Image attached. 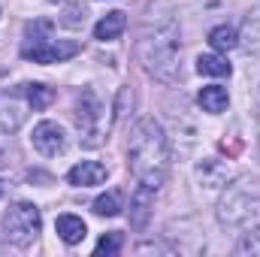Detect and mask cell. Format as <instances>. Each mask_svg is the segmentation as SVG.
I'll use <instances>...</instances> for the list:
<instances>
[{"label":"cell","instance_id":"1","mask_svg":"<svg viewBox=\"0 0 260 257\" xmlns=\"http://www.w3.org/2000/svg\"><path fill=\"white\" fill-rule=\"evenodd\" d=\"M127 167L139 185L160 188L170 176V139L154 118L136 121L127 142Z\"/></svg>","mask_w":260,"mask_h":257},{"label":"cell","instance_id":"2","mask_svg":"<svg viewBox=\"0 0 260 257\" xmlns=\"http://www.w3.org/2000/svg\"><path fill=\"white\" fill-rule=\"evenodd\" d=\"M136 52L151 79L164 85H176L182 79V34L173 18L148 21L139 37Z\"/></svg>","mask_w":260,"mask_h":257},{"label":"cell","instance_id":"3","mask_svg":"<svg viewBox=\"0 0 260 257\" xmlns=\"http://www.w3.org/2000/svg\"><path fill=\"white\" fill-rule=\"evenodd\" d=\"M218 221L236 233H248V230L260 227V191L251 188L248 182L227 188V194L221 197Z\"/></svg>","mask_w":260,"mask_h":257},{"label":"cell","instance_id":"4","mask_svg":"<svg viewBox=\"0 0 260 257\" xmlns=\"http://www.w3.org/2000/svg\"><path fill=\"white\" fill-rule=\"evenodd\" d=\"M76 127L82 133V136H79L82 145H88V148L100 145L103 136H106V109H103L100 97H97L91 88H85V91L76 97Z\"/></svg>","mask_w":260,"mask_h":257},{"label":"cell","instance_id":"5","mask_svg":"<svg viewBox=\"0 0 260 257\" xmlns=\"http://www.w3.org/2000/svg\"><path fill=\"white\" fill-rule=\"evenodd\" d=\"M40 227H43V215H40V209L34 203H15L3 215V233L18 248L34 245L37 236H40Z\"/></svg>","mask_w":260,"mask_h":257},{"label":"cell","instance_id":"6","mask_svg":"<svg viewBox=\"0 0 260 257\" xmlns=\"http://www.w3.org/2000/svg\"><path fill=\"white\" fill-rule=\"evenodd\" d=\"M79 55V43L73 40H46V43H24L21 46V58L34 61V64H61L67 58Z\"/></svg>","mask_w":260,"mask_h":257},{"label":"cell","instance_id":"7","mask_svg":"<svg viewBox=\"0 0 260 257\" xmlns=\"http://www.w3.org/2000/svg\"><path fill=\"white\" fill-rule=\"evenodd\" d=\"M30 142H34V148H37L43 157H58V154H64V148H67V133H64V127L55 124V121H40V124L34 127Z\"/></svg>","mask_w":260,"mask_h":257},{"label":"cell","instance_id":"8","mask_svg":"<svg viewBox=\"0 0 260 257\" xmlns=\"http://www.w3.org/2000/svg\"><path fill=\"white\" fill-rule=\"evenodd\" d=\"M230 179V170L218 160V157H206L203 164H197V185L203 194H218Z\"/></svg>","mask_w":260,"mask_h":257},{"label":"cell","instance_id":"9","mask_svg":"<svg viewBox=\"0 0 260 257\" xmlns=\"http://www.w3.org/2000/svg\"><path fill=\"white\" fill-rule=\"evenodd\" d=\"M151 212H154V188L139 185L133 191V197H130V227L133 230H145Z\"/></svg>","mask_w":260,"mask_h":257},{"label":"cell","instance_id":"10","mask_svg":"<svg viewBox=\"0 0 260 257\" xmlns=\"http://www.w3.org/2000/svg\"><path fill=\"white\" fill-rule=\"evenodd\" d=\"M106 176H109V173H106L103 164H97V160H82V164H76V167L67 173V182L76 185V188H91V185H103Z\"/></svg>","mask_w":260,"mask_h":257},{"label":"cell","instance_id":"11","mask_svg":"<svg viewBox=\"0 0 260 257\" xmlns=\"http://www.w3.org/2000/svg\"><path fill=\"white\" fill-rule=\"evenodd\" d=\"M197 103H200L203 112H209V115H221V112L230 106V94H227V88H221V85H206V88H200Z\"/></svg>","mask_w":260,"mask_h":257},{"label":"cell","instance_id":"12","mask_svg":"<svg viewBox=\"0 0 260 257\" xmlns=\"http://www.w3.org/2000/svg\"><path fill=\"white\" fill-rule=\"evenodd\" d=\"M124 27H127V15L118 12V9H112V12H106V15L94 24V37L103 40V43H112V40H118V37L124 34Z\"/></svg>","mask_w":260,"mask_h":257},{"label":"cell","instance_id":"13","mask_svg":"<svg viewBox=\"0 0 260 257\" xmlns=\"http://www.w3.org/2000/svg\"><path fill=\"white\" fill-rule=\"evenodd\" d=\"M55 230H58V236L64 239L67 245H79L85 239V233H88V227H85V221L79 215H58Z\"/></svg>","mask_w":260,"mask_h":257},{"label":"cell","instance_id":"14","mask_svg":"<svg viewBox=\"0 0 260 257\" xmlns=\"http://www.w3.org/2000/svg\"><path fill=\"white\" fill-rule=\"evenodd\" d=\"M24 121V106H18L12 97H0V133H15Z\"/></svg>","mask_w":260,"mask_h":257},{"label":"cell","instance_id":"15","mask_svg":"<svg viewBox=\"0 0 260 257\" xmlns=\"http://www.w3.org/2000/svg\"><path fill=\"white\" fill-rule=\"evenodd\" d=\"M209 46H212L215 52H230V49H236V46H239V34H236V27H230V24H218V27H212V30H209Z\"/></svg>","mask_w":260,"mask_h":257},{"label":"cell","instance_id":"16","mask_svg":"<svg viewBox=\"0 0 260 257\" xmlns=\"http://www.w3.org/2000/svg\"><path fill=\"white\" fill-rule=\"evenodd\" d=\"M24 97H27V106H34V112H43V109L52 106L55 91L43 82H30V85H24Z\"/></svg>","mask_w":260,"mask_h":257},{"label":"cell","instance_id":"17","mask_svg":"<svg viewBox=\"0 0 260 257\" xmlns=\"http://www.w3.org/2000/svg\"><path fill=\"white\" fill-rule=\"evenodd\" d=\"M197 73L200 76H230V64H227V58H221V52L200 55L197 58Z\"/></svg>","mask_w":260,"mask_h":257},{"label":"cell","instance_id":"18","mask_svg":"<svg viewBox=\"0 0 260 257\" xmlns=\"http://www.w3.org/2000/svg\"><path fill=\"white\" fill-rule=\"evenodd\" d=\"M121 209H124V206H121V194L118 191H106L94 200V212H97L100 218H115Z\"/></svg>","mask_w":260,"mask_h":257},{"label":"cell","instance_id":"19","mask_svg":"<svg viewBox=\"0 0 260 257\" xmlns=\"http://www.w3.org/2000/svg\"><path fill=\"white\" fill-rule=\"evenodd\" d=\"M88 21V6L82 3V0H76V3H67V9H64V15H61V24L64 27H82Z\"/></svg>","mask_w":260,"mask_h":257},{"label":"cell","instance_id":"20","mask_svg":"<svg viewBox=\"0 0 260 257\" xmlns=\"http://www.w3.org/2000/svg\"><path fill=\"white\" fill-rule=\"evenodd\" d=\"M121 245H124V239H121V233H106V236H100V242H97V248H94V254H106V257H112V254H118L121 251Z\"/></svg>","mask_w":260,"mask_h":257},{"label":"cell","instance_id":"21","mask_svg":"<svg viewBox=\"0 0 260 257\" xmlns=\"http://www.w3.org/2000/svg\"><path fill=\"white\" fill-rule=\"evenodd\" d=\"M24 37H27V43H46V40H52V21H30L24 27Z\"/></svg>","mask_w":260,"mask_h":257},{"label":"cell","instance_id":"22","mask_svg":"<svg viewBox=\"0 0 260 257\" xmlns=\"http://www.w3.org/2000/svg\"><path fill=\"white\" fill-rule=\"evenodd\" d=\"M3 164H6V157H3V151H0V167H3Z\"/></svg>","mask_w":260,"mask_h":257},{"label":"cell","instance_id":"23","mask_svg":"<svg viewBox=\"0 0 260 257\" xmlns=\"http://www.w3.org/2000/svg\"><path fill=\"white\" fill-rule=\"evenodd\" d=\"M52 3H58V0H52Z\"/></svg>","mask_w":260,"mask_h":257},{"label":"cell","instance_id":"24","mask_svg":"<svg viewBox=\"0 0 260 257\" xmlns=\"http://www.w3.org/2000/svg\"><path fill=\"white\" fill-rule=\"evenodd\" d=\"M0 194H3V191H0Z\"/></svg>","mask_w":260,"mask_h":257}]
</instances>
